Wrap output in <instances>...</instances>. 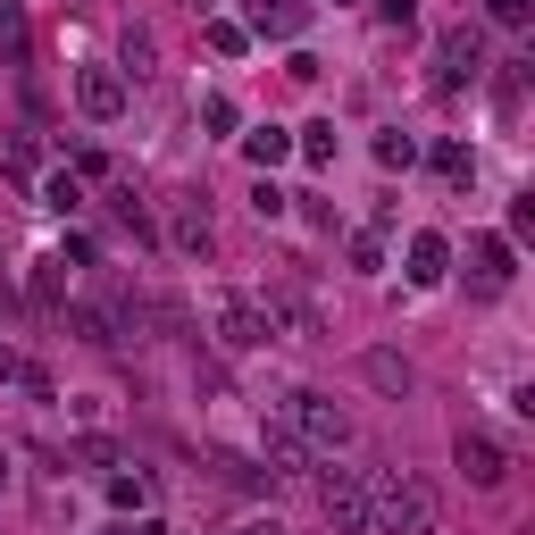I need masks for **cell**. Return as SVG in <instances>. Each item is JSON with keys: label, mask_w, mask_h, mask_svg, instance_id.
Masks as SVG:
<instances>
[{"label": "cell", "mask_w": 535, "mask_h": 535, "mask_svg": "<svg viewBox=\"0 0 535 535\" xmlns=\"http://www.w3.org/2000/svg\"><path fill=\"white\" fill-rule=\"evenodd\" d=\"M235 535H285V527H276V519H243Z\"/></svg>", "instance_id": "obj_24"}, {"label": "cell", "mask_w": 535, "mask_h": 535, "mask_svg": "<svg viewBox=\"0 0 535 535\" xmlns=\"http://www.w3.org/2000/svg\"><path fill=\"white\" fill-rule=\"evenodd\" d=\"M377 159H385V168H410L418 143H410V134H377Z\"/></svg>", "instance_id": "obj_18"}, {"label": "cell", "mask_w": 535, "mask_h": 535, "mask_svg": "<svg viewBox=\"0 0 535 535\" xmlns=\"http://www.w3.org/2000/svg\"><path fill=\"white\" fill-rule=\"evenodd\" d=\"M301 151H310V159H335V126H301Z\"/></svg>", "instance_id": "obj_20"}, {"label": "cell", "mask_w": 535, "mask_h": 535, "mask_svg": "<svg viewBox=\"0 0 535 535\" xmlns=\"http://www.w3.org/2000/svg\"><path fill=\"white\" fill-rule=\"evenodd\" d=\"M301 17H310L301 0H251V26L276 34V42H293V34H301Z\"/></svg>", "instance_id": "obj_9"}, {"label": "cell", "mask_w": 535, "mask_h": 535, "mask_svg": "<svg viewBox=\"0 0 535 535\" xmlns=\"http://www.w3.org/2000/svg\"><path fill=\"white\" fill-rule=\"evenodd\" d=\"M368 535H435V485H418L410 469L368 477Z\"/></svg>", "instance_id": "obj_1"}, {"label": "cell", "mask_w": 535, "mask_h": 535, "mask_svg": "<svg viewBox=\"0 0 535 535\" xmlns=\"http://www.w3.org/2000/svg\"><path fill=\"white\" fill-rule=\"evenodd\" d=\"M318 510H327L335 527H360L368 535V477L360 469H327V477H318Z\"/></svg>", "instance_id": "obj_3"}, {"label": "cell", "mask_w": 535, "mask_h": 535, "mask_svg": "<svg viewBox=\"0 0 535 535\" xmlns=\"http://www.w3.org/2000/svg\"><path fill=\"white\" fill-rule=\"evenodd\" d=\"M243 151L260 159V168H276V159L293 151V134H285V126H260V134H243Z\"/></svg>", "instance_id": "obj_11"}, {"label": "cell", "mask_w": 535, "mask_h": 535, "mask_svg": "<svg viewBox=\"0 0 535 535\" xmlns=\"http://www.w3.org/2000/svg\"><path fill=\"white\" fill-rule=\"evenodd\" d=\"M368 385H385V393H410V360H402V352H368Z\"/></svg>", "instance_id": "obj_10"}, {"label": "cell", "mask_w": 535, "mask_h": 535, "mask_svg": "<svg viewBox=\"0 0 535 535\" xmlns=\"http://www.w3.org/2000/svg\"><path fill=\"white\" fill-rule=\"evenodd\" d=\"M485 9H494L502 26H527V17H535V0H485Z\"/></svg>", "instance_id": "obj_21"}, {"label": "cell", "mask_w": 535, "mask_h": 535, "mask_svg": "<svg viewBox=\"0 0 535 535\" xmlns=\"http://www.w3.org/2000/svg\"><path fill=\"white\" fill-rule=\"evenodd\" d=\"M444 268H452L444 235H410V285H444Z\"/></svg>", "instance_id": "obj_8"}, {"label": "cell", "mask_w": 535, "mask_h": 535, "mask_svg": "<svg viewBox=\"0 0 535 535\" xmlns=\"http://www.w3.org/2000/svg\"><path fill=\"white\" fill-rule=\"evenodd\" d=\"M109 535H168V527H159V519H118Z\"/></svg>", "instance_id": "obj_22"}, {"label": "cell", "mask_w": 535, "mask_h": 535, "mask_svg": "<svg viewBox=\"0 0 535 535\" xmlns=\"http://www.w3.org/2000/svg\"><path fill=\"white\" fill-rule=\"evenodd\" d=\"M435 168H444L452 184H469V176H477V159H469V151H460V143H444V151H435Z\"/></svg>", "instance_id": "obj_19"}, {"label": "cell", "mask_w": 535, "mask_h": 535, "mask_svg": "<svg viewBox=\"0 0 535 535\" xmlns=\"http://www.w3.org/2000/svg\"><path fill=\"white\" fill-rule=\"evenodd\" d=\"M0 477H9V460H0Z\"/></svg>", "instance_id": "obj_25"}, {"label": "cell", "mask_w": 535, "mask_h": 535, "mask_svg": "<svg viewBox=\"0 0 535 535\" xmlns=\"http://www.w3.org/2000/svg\"><path fill=\"white\" fill-rule=\"evenodd\" d=\"M477 276H485V285H502V276H510V243H502V235L477 243Z\"/></svg>", "instance_id": "obj_12"}, {"label": "cell", "mask_w": 535, "mask_h": 535, "mask_svg": "<svg viewBox=\"0 0 535 535\" xmlns=\"http://www.w3.org/2000/svg\"><path fill=\"white\" fill-rule=\"evenodd\" d=\"M76 201H84V193H76V176H51V184H42V209H59V218H67Z\"/></svg>", "instance_id": "obj_17"}, {"label": "cell", "mask_w": 535, "mask_h": 535, "mask_svg": "<svg viewBox=\"0 0 535 535\" xmlns=\"http://www.w3.org/2000/svg\"><path fill=\"white\" fill-rule=\"evenodd\" d=\"M460 469H469V485H502V477H510V460H502L494 435H460Z\"/></svg>", "instance_id": "obj_7"}, {"label": "cell", "mask_w": 535, "mask_h": 535, "mask_svg": "<svg viewBox=\"0 0 535 535\" xmlns=\"http://www.w3.org/2000/svg\"><path fill=\"white\" fill-rule=\"evenodd\" d=\"M34 301H42V310H59V301H67V276H59V260H34Z\"/></svg>", "instance_id": "obj_13"}, {"label": "cell", "mask_w": 535, "mask_h": 535, "mask_svg": "<svg viewBox=\"0 0 535 535\" xmlns=\"http://www.w3.org/2000/svg\"><path fill=\"white\" fill-rule=\"evenodd\" d=\"M377 9L393 17V26H410V17H418V0H377Z\"/></svg>", "instance_id": "obj_23"}, {"label": "cell", "mask_w": 535, "mask_h": 535, "mask_svg": "<svg viewBox=\"0 0 535 535\" xmlns=\"http://www.w3.org/2000/svg\"><path fill=\"white\" fill-rule=\"evenodd\" d=\"M435 59H444V76H435L444 92H460V84H477V76H485V51H477V34H469V26H452Z\"/></svg>", "instance_id": "obj_5"}, {"label": "cell", "mask_w": 535, "mask_h": 535, "mask_svg": "<svg viewBox=\"0 0 535 535\" xmlns=\"http://www.w3.org/2000/svg\"><path fill=\"white\" fill-rule=\"evenodd\" d=\"M176 243L184 251H209V218H201V209H176Z\"/></svg>", "instance_id": "obj_16"}, {"label": "cell", "mask_w": 535, "mask_h": 535, "mask_svg": "<svg viewBox=\"0 0 535 535\" xmlns=\"http://www.w3.org/2000/svg\"><path fill=\"white\" fill-rule=\"evenodd\" d=\"M276 427H285L301 452H327V460L352 444V410H335V393H310V385L276 402Z\"/></svg>", "instance_id": "obj_2"}, {"label": "cell", "mask_w": 535, "mask_h": 535, "mask_svg": "<svg viewBox=\"0 0 535 535\" xmlns=\"http://www.w3.org/2000/svg\"><path fill=\"white\" fill-rule=\"evenodd\" d=\"M109 502H118V510H143V502H151V477H143V469H134V477H109Z\"/></svg>", "instance_id": "obj_15"}, {"label": "cell", "mask_w": 535, "mask_h": 535, "mask_svg": "<svg viewBox=\"0 0 535 535\" xmlns=\"http://www.w3.org/2000/svg\"><path fill=\"white\" fill-rule=\"evenodd\" d=\"M276 327H268V310H260V301H226V310H218V343H226V352H260V343H268Z\"/></svg>", "instance_id": "obj_4"}, {"label": "cell", "mask_w": 535, "mask_h": 535, "mask_svg": "<svg viewBox=\"0 0 535 535\" xmlns=\"http://www.w3.org/2000/svg\"><path fill=\"white\" fill-rule=\"evenodd\" d=\"M0 51H26V0H0Z\"/></svg>", "instance_id": "obj_14"}, {"label": "cell", "mask_w": 535, "mask_h": 535, "mask_svg": "<svg viewBox=\"0 0 535 535\" xmlns=\"http://www.w3.org/2000/svg\"><path fill=\"white\" fill-rule=\"evenodd\" d=\"M76 101H84V118H118V109H126V76H118V67H84Z\"/></svg>", "instance_id": "obj_6"}]
</instances>
